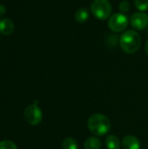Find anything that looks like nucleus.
I'll list each match as a JSON object with an SVG mask.
<instances>
[{"label":"nucleus","mask_w":148,"mask_h":149,"mask_svg":"<svg viewBox=\"0 0 148 149\" xmlns=\"http://www.w3.org/2000/svg\"><path fill=\"white\" fill-rule=\"evenodd\" d=\"M87 127L92 134L97 136L106 135L111 129L110 120L102 113H94L90 116Z\"/></svg>","instance_id":"nucleus-1"},{"label":"nucleus","mask_w":148,"mask_h":149,"mask_svg":"<svg viewBox=\"0 0 148 149\" xmlns=\"http://www.w3.org/2000/svg\"><path fill=\"white\" fill-rule=\"evenodd\" d=\"M140 35L133 30H128L124 31L120 38V45L123 52L127 54H133L138 52L140 47Z\"/></svg>","instance_id":"nucleus-2"},{"label":"nucleus","mask_w":148,"mask_h":149,"mask_svg":"<svg viewBox=\"0 0 148 149\" xmlns=\"http://www.w3.org/2000/svg\"><path fill=\"white\" fill-rule=\"evenodd\" d=\"M112 4L108 0H93L91 3V11L99 20H106L112 15Z\"/></svg>","instance_id":"nucleus-3"},{"label":"nucleus","mask_w":148,"mask_h":149,"mask_svg":"<svg viewBox=\"0 0 148 149\" xmlns=\"http://www.w3.org/2000/svg\"><path fill=\"white\" fill-rule=\"evenodd\" d=\"M128 17L122 12L113 14L108 19V27L113 32H122L128 26Z\"/></svg>","instance_id":"nucleus-4"},{"label":"nucleus","mask_w":148,"mask_h":149,"mask_svg":"<svg viewBox=\"0 0 148 149\" xmlns=\"http://www.w3.org/2000/svg\"><path fill=\"white\" fill-rule=\"evenodd\" d=\"M24 119L26 122L31 126H37L42 121L43 113L37 104L28 106L24 111Z\"/></svg>","instance_id":"nucleus-5"},{"label":"nucleus","mask_w":148,"mask_h":149,"mask_svg":"<svg viewBox=\"0 0 148 149\" xmlns=\"http://www.w3.org/2000/svg\"><path fill=\"white\" fill-rule=\"evenodd\" d=\"M130 24L133 29L143 31L148 27V15L145 12H135L130 18Z\"/></svg>","instance_id":"nucleus-6"},{"label":"nucleus","mask_w":148,"mask_h":149,"mask_svg":"<svg viewBox=\"0 0 148 149\" xmlns=\"http://www.w3.org/2000/svg\"><path fill=\"white\" fill-rule=\"evenodd\" d=\"M122 147L124 149H140V142L137 137L133 135H126L122 140Z\"/></svg>","instance_id":"nucleus-7"},{"label":"nucleus","mask_w":148,"mask_h":149,"mask_svg":"<svg viewBox=\"0 0 148 149\" xmlns=\"http://www.w3.org/2000/svg\"><path fill=\"white\" fill-rule=\"evenodd\" d=\"M14 31V24L8 18L0 19V32L3 35H10Z\"/></svg>","instance_id":"nucleus-8"},{"label":"nucleus","mask_w":148,"mask_h":149,"mask_svg":"<svg viewBox=\"0 0 148 149\" xmlns=\"http://www.w3.org/2000/svg\"><path fill=\"white\" fill-rule=\"evenodd\" d=\"M106 147L107 149H120V141L116 135H108L106 138Z\"/></svg>","instance_id":"nucleus-9"},{"label":"nucleus","mask_w":148,"mask_h":149,"mask_svg":"<svg viewBox=\"0 0 148 149\" xmlns=\"http://www.w3.org/2000/svg\"><path fill=\"white\" fill-rule=\"evenodd\" d=\"M75 20L78 23H85L88 20L89 18V10L85 8H79L76 12H75Z\"/></svg>","instance_id":"nucleus-10"},{"label":"nucleus","mask_w":148,"mask_h":149,"mask_svg":"<svg viewBox=\"0 0 148 149\" xmlns=\"http://www.w3.org/2000/svg\"><path fill=\"white\" fill-rule=\"evenodd\" d=\"M85 149H100L101 141L97 137H89L84 144Z\"/></svg>","instance_id":"nucleus-11"},{"label":"nucleus","mask_w":148,"mask_h":149,"mask_svg":"<svg viewBox=\"0 0 148 149\" xmlns=\"http://www.w3.org/2000/svg\"><path fill=\"white\" fill-rule=\"evenodd\" d=\"M62 149H78V143L75 139L68 137L62 142Z\"/></svg>","instance_id":"nucleus-12"},{"label":"nucleus","mask_w":148,"mask_h":149,"mask_svg":"<svg viewBox=\"0 0 148 149\" xmlns=\"http://www.w3.org/2000/svg\"><path fill=\"white\" fill-rule=\"evenodd\" d=\"M135 7L140 11H145L148 10V0H134Z\"/></svg>","instance_id":"nucleus-13"},{"label":"nucleus","mask_w":148,"mask_h":149,"mask_svg":"<svg viewBox=\"0 0 148 149\" xmlns=\"http://www.w3.org/2000/svg\"><path fill=\"white\" fill-rule=\"evenodd\" d=\"M0 149H17V147L10 141H0Z\"/></svg>","instance_id":"nucleus-14"},{"label":"nucleus","mask_w":148,"mask_h":149,"mask_svg":"<svg viewBox=\"0 0 148 149\" xmlns=\"http://www.w3.org/2000/svg\"><path fill=\"white\" fill-rule=\"evenodd\" d=\"M130 3H129V2H127L126 0H123L122 2H120V4H119V9H120V10L122 12V13H126V12H128L129 10H130Z\"/></svg>","instance_id":"nucleus-15"},{"label":"nucleus","mask_w":148,"mask_h":149,"mask_svg":"<svg viewBox=\"0 0 148 149\" xmlns=\"http://www.w3.org/2000/svg\"><path fill=\"white\" fill-rule=\"evenodd\" d=\"M5 12H6V8L3 4H0V17L4 15Z\"/></svg>","instance_id":"nucleus-16"},{"label":"nucleus","mask_w":148,"mask_h":149,"mask_svg":"<svg viewBox=\"0 0 148 149\" xmlns=\"http://www.w3.org/2000/svg\"><path fill=\"white\" fill-rule=\"evenodd\" d=\"M145 52L148 56V40L146 42V45H145Z\"/></svg>","instance_id":"nucleus-17"},{"label":"nucleus","mask_w":148,"mask_h":149,"mask_svg":"<svg viewBox=\"0 0 148 149\" xmlns=\"http://www.w3.org/2000/svg\"><path fill=\"white\" fill-rule=\"evenodd\" d=\"M147 34H148V27L147 28Z\"/></svg>","instance_id":"nucleus-18"}]
</instances>
